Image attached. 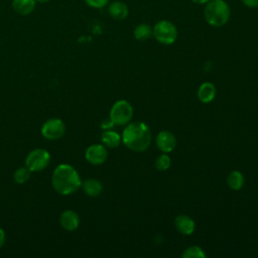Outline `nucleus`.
I'll return each mask as SVG.
<instances>
[{
  "label": "nucleus",
  "instance_id": "9",
  "mask_svg": "<svg viewBox=\"0 0 258 258\" xmlns=\"http://www.w3.org/2000/svg\"><path fill=\"white\" fill-rule=\"evenodd\" d=\"M156 145L163 153L171 152L176 146V139L173 133L167 130H162L157 134Z\"/></svg>",
  "mask_w": 258,
  "mask_h": 258
},
{
  "label": "nucleus",
  "instance_id": "18",
  "mask_svg": "<svg viewBox=\"0 0 258 258\" xmlns=\"http://www.w3.org/2000/svg\"><path fill=\"white\" fill-rule=\"evenodd\" d=\"M133 34L137 40L143 41L148 39L152 35V28L146 23H141L135 27Z\"/></svg>",
  "mask_w": 258,
  "mask_h": 258
},
{
  "label": "nucleus",
  "instance_id": "25",
  "mask_svg": "<svg viewBox=\"0 0 258 258\" xmlns=\"http://www.w3.org/2000/svg\"><path fill=\"white\" fill-rule=\"evenodd\" d=\"M5 239H6V236H5V232L2 228H0V248L4 245V242H5Z\"/></svg>",
  "mask_w": 258,
  "mask_h": 258
},
{
  "label": "nucleus",
  "instance_id": "20",
  "mask_svg": "<svg viewBox=\"0 0 258 258\" xmlns=\"http://www.w3.org/2000/svg\"><path fill=\"white\" fill-rule=\"evenodd\" d=\"M207 255L200 246H190L182 254L183 258H205Z\"/></svg>",
  "mask_w": 258,
  "mask_h": 258
},
{
  "label": "nucleus",
  "instance_id": "17",
  "mask_svg": "<svg viewBox=\"0 0 258 258\" xmlns=\"http://www.w3.org/2000/svg\"><path fill=\"white\" fill-rule=\"evenodd\" d=\"M245 182V178L242 172L238 171V170H233L229 173L228 177H227V183L228 186L230 188H232L233 190H239L243 187Z\"/></svg>",
  "mask_w": 258,
  "mask_h": 258
},
{
  "label": "nucleus",
  "instance_id": "5",
  "mask_svg": "<svg viewBox=\"0 0 258 258\" xmlns=\"http://www.w3.org/2000/svg\"><path fill=\"white\" fill-rule=\"evenodd\" d=\"M133 117V107L126 100L115 102L110 110V118L115 125H127Z\"/></svg>",
  "mask_w": 258,
  "mask_h": 258
},
{
  "label": "nucleus",
  "instance_id": "22",
  "mask_svg": "<svg viewBox=\"0 0 258 258\" xmlns=\"http://www.w3.org/2000/svg\"><path fill=\"white\" fill-rule=\"evenodd\" d=\"M110 0H85L86 4L93 8H103L105 7Z\"/></svg>",
  "mask_w": 258,
  "mask_h": 258
},
{
  "label": "nucleus",
  "instance_id": "6",
  "mask_svg": "<svg viewBox=\"0 0 258 258\" xmlns=\"http://www.w3.org/2000/svg\"><path fill=\"white\" fill-rule=\"evenodd\" d=\"M50 161V154L46 149L36 148L31 150L25 158V166L31 172H37L43 170Z\"/></svg>",
  "mask_w": 258,
  "mask_h": 258
},
{
  "label": "nucleus",
  "instance_id": "12",
  "mask_svg": "<svg viewBox=\"0 0 258 258\" xmlns=\"http://www.w3.org/2000/svg\"><path fill=\"white\" fill-rule=\"evenodd\" d=\"M108 12L115 20H123L128 16V7L122 1H114L109 5Z\"/></svg>",
  "mask_w": 258,
  "mask_h": 258
},
{
  "label": "nucleus",
  "instance_id": "27",
  "mask_svg": "<svg viewBox=\"0 0 258 258\" xmlns=\"http://www.w3.org/2000/svg\"><path fill=\"white\" fill-rule=\"evenodd\" d=\"M36 2H39V3H45V2H48L49 0H35Z\"/></svg>",
  "mask_w": 258,
  "mask_h": 258
},
{
  "label": "nucleus",
  "instance_id": "10",
  "mask_svg": "<svg viewBox=\"0 0 258 258\" xmlns=\"http://www.w3.org/2000/svg\"><path fill=\"white\" fill-rule=\"evenodd\" d=\"M59 223L62 229L67 231H75L80 225V217L75 211L67 210L61 213Z\"/></svg>",
  "mask_w": 258,
  "mask_h": 258
},
{
  "label": "nucleus",
  "instance_id": "19",
  "mask_svg": "<svg viewBox=\"0 0 258 258\" xmlns=\"http://www.w3.org/2000/svg\"><path fill=\"white\" fill-rule=\"evenodd\" d=\"M30 170L28 169L27 166H21L18 169H16V171L13 174V179L16 183L22 184L24 182H26L29 177H30Z\"/></svg>",
  "mask_w": 258,
  "mask_h": 258
},
{
  "label": "nucleus",
  "instance_id": "7",
  "mask_svg": "<svg viewBox=\"0 0 258 258\" xmlns=\"http://www.w3.org/2000/svg\"><path fill=\"white\" fill-rule=\"evenodd\" d=\"M66 132L64 123L58 118L46 120L41 126V134L48 140H56L63 136Z\"/></svg>",
  "mask_w": 258,
  "mask_h": 258
},
{
  "label": "nucleus",
  "instance_id": "3",
  "mask_svg": "<svg viewBox=\"0 0 258 258\" xmlns=\"http://www.w3.org/2000/svg\"><path fill=\"white\" fill-rule=\"evenodd\" d=\"M230 15V7L224 0H210L204 10L206 21L214 27L225 25L229 21Z\"/></svg>",
  "mask_w": 258,
  "mask_h": 258
},
{
  "label": "nucleus",
  "instance_id": "8",
  "mask_svg": "<svg viewBox=\"0 0 258 258\" xmlns=\"http://www.w3.org/2000/svg\"><path fill=\"white\" fill-rule=\"evenodd\" d=\"M85 157L89 163L100 165L104 163L108 157L107 148L103 144H92L87 148Z\"/></svg>",
  "mask_w": 258,
  "mask_h": 258
},
{
  "label": "nucleus",
  "instance_id": "15",
  "mask_svg": "<svg viewBox=\"0 0 258 258\" xmlns=\"http://www.w3.org/2000/svg\"><path fill=\"white\" fill-rule=\"evenodd\" d=\"M82 187L86 195L89 197H98L103 190L102 183L95 178H88L82 182Z\"/></svg>",
  "mask_w": 258,
  "mask_h": 258
},
{
  "label": "nucleus",
  "instance_id": "11",
  "mask_svg": "<svg viewBox=\"0 0 258 258\" xmlns=\"http://www.w3.org/2000/svg\"><path fill=\"white\" fill-rule=\"evenodd\" d=\"M174 226L176 230L185 236L191 235L196 229L195 221L186 215H179L174 220Z\"/></svg>",
  "mask_w": 258,
  "mask_h": 258
},
{
  "label": "nucleus",
  "instance_id": "24",
  "mask_svg": "<svg viewBox=\"0 0 258 258\" xmlns=\"http://www.w3.org/2000/svg\"><path fill=\"white\" fill-rule=\"evenodd\" d=\"M242 3L249 7V8H256L258 7V0H241Z\"/></svg>",
  "mask_w": 258,
  "mask_h": 258
},
{
  "label": "nucleus",
  "instance_id": "1",
  "mask_svg": "<svg viewBox=\"0 0 258 258\" xmlns=\"http://www.w3.org/2000/svg\"><path fill=\"white\" fill-rule=\"evenodd\" d=\"M51 184L59 195L69 196L82 186V179L74 166L62 163L54 168L51 175Z\"/></svg>",
  "mask_w": 258,
  "mask_h": 258
},
{
  "label": "nucleus",
  "instance_id": "13",
  "mask_svg": "<svg viewBox=\"0 0 258 258\" xmlns=\"http://www.w3.org/2000/svg\"><path fill=\"white\" fill-rule=\"evenodd\" d=\"M216 87L214 84L206 82L203 83L198 90V98L202 103H210L215 99Z\"/></svg>",
  "mask_w": 258,
  "mask_h": 258
},
{
  "label": "nucleus",
  "instance_id": "26",
  "mask_svg": "<svg viewBox=\"0 0 258 258\" xmlns=\"http://www.w3.org/2000/svg\"><path fill=\"white\" fill-rule=\"evenodd\" d=\"M196 4H207L210 0H191Z\"/></svg>",
  "mask_w": 258,
  "mask_h": 258
},
{
  "label": "nucleus",
  "instance_id": "23",
  "mask_svg": "<svg viewBox=\"0 0 258 258\" xmlns=\"http://www.w3.org/2000/svg\"><path fill=\"white\" fill-rule=\"evenodd\" d=\"M114 125H115V124L113 123V121L111 120L110 117L107 118V119H105V120H103L102 123H101V127H102L104 130H109V129H111Z\"/></svg>",
  "mask_w": 258,
  "mask_h": 258
},
{
  "label": "nucleus",
  "instance_id": "14",
  "mask_svg": "<svg viewBox=\"0 0 258 258\" xmlns=\"http://www.w3.org/2000/svg\"><path fill=\"white\" fill-rule=\"evenodd\" d=\"M35 0H12L13 10L19 15H28L35 8Z\"/></svg>",
  "mask_w": 258,
  "mask_h": 258
},
{
  "label": "nucleus",
  "instance_id": "4",
  "mask_svg": "<svg viewBox=\"0 0 258 258\" xmlns=\"http://www.w3.org/2000/svg\"><path fill=\"white\" fill-rule=\"evenodd\" d=\"M152 35L159 43L169 45L176 40L177 29L172 22L160 20L152 28Z\"/></svg>",
  "mask_w": 258,
  "mask_h": 258
},
{
  "label": "nucleus",
  "instance_id": "21",
  "mask_svg": "<svg viewBox=\"0 0 258 258\" xmlns=\"http://www.w3.org/2000/svg\"><path fill=\"white\" fill-rule=\"evenodd\" d=\"M170 163H171V160H170V157L163 153L161 155H159L155 162H154V165H155V168L159 171H165L167 170L169 167H170Z\"/></svg>",
  "mask_w": 258,
  "mask_h": 258
},
{
  "label": "nucleus",
  "instance_id": "2",
  "mask_svg": "<svg viewBox=\"0 0 258 258\" xmlns=\"http://www.w3.org/2000/svg\"><path fill=\"white\" fill-rule=\"evenodd\" d=\"M122 142L131 150L136 152L145 151L151 141L149 127L144 122H130L122 133Z\"/></svg>",
  "mask_w": 258,
  "mask_h": 258
},
{
  "label": "nucleus",
  "instance_id": "16",
  "mask_svg": "<svg viewBox=\"0 0 258 258\" xmlns=\"http://www.w3.org/2000/svg\"><path fill=\"white\" fill-rule=\"evenodd\" d=\"M101 139H102L103 145H105L106 147H109V148L118 147L122 141V137L117 132L110 130V129L105 130L102 133Z\"/></svg>",
  "mask_w": 258,
  "mask_h": 258
}]
</instances>
